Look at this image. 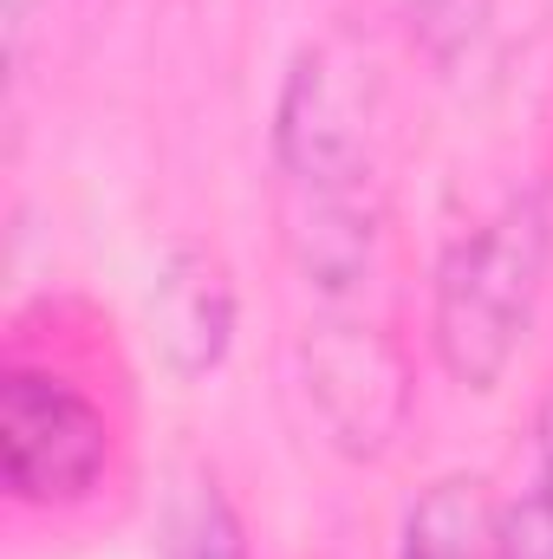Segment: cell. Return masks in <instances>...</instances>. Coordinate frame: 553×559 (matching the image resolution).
<instances>
[{"label": "cell", "mask_w": 553, "mask_h": 559, "mask_svg": "<svg viewBox=\"0 0 553 559\" xmlns=\"http://www.w3.org/2000/svg\"><path fill=\"white\" fill-rule=\"evenodd\" d=\"M495 547L502 559H553V384L534 411V462L515 501L495 508Z\"/></svg>", "instance_id": "cell-7"}, {"label": "cell", "mask_w": 553, "mask_h": 559, "mask_svg": "<svg viewBox=\"0 0 553 559\" xmlns=\"http://www.w3.org/2000/svg\"><path fill=\"white\" fill-rule=\"evenodd\" d=\"M33 13H39V0H7V52H13V59L26 52V26H33Z\"/></svg>", "instance_id": "cell-10"}, {"label": "cell", "mask_w": 553, "mask_h": 559, "mask_svg": "<svg viewBox=\"0 0 553 559\" xmlns=\"http://www.w3.org/2000/svg\"><path fill=\"white\" fill-rule=\"evenodd\" d=\"M111 462V423L105 411L52 378V371H26L13 365L0 384V475L7 495L26 508H72L98 488Z\"/></svg>", "instance_id": "cell-4"}, {"label": "cell", "mask_w": 553, "mask_h": 559, "mask_svg": "<svg viewBox=\"0 0 553 559\" xmlns=\"http://www.w3.org/2000/svg\"><path fill=\"white\" fill-rule=\"evenodd\" d=\"M280 241L299 280L326 299L358 293L385 235L372 79L339 46H306L274 98Z\"/></svg>", "instance_id": "cell-1"}, {"label": "cell", "mask_w": 553, "mask_h": 559, "mask_svg": "<svg viewBox=\"0 0 553 559\" xmlns=\"http://www.w3.org/2000/svg\"><path fill=\"white\" fill-rule=\"evenodd\" d=\"M553 261V195L548 182L515 189L495 215L462 228L430 286V345L436 365L462 391H495L502 371L515 365Z\"/></svg>", "instance_id": "cell-2"}, {"label": "cell", "mask_w": 553, "mask_h": 559, "mask_svg": "<svg viewBox=\"0 0 553 559\" xmlns=\"http://www.w3.org/2000/svg\"><path fill=\"white\" fill-rule=\"evenodd\" d=\"M391 7H398L404 33H411L430 59H456V52H469L475 33L489 26V7H495V0H391Z\"/></svg>", "instance_id": "cell-9"}, {"label": "cell", "mask_w": 553, "mask_h": 559, "mask_svg": "<svg viewBox=\"0 0 553 559\" xmlns=\"http://www.w3.org/2000/svg\"><path fill=\"white\" fill-rule=\"evenodd\" d=\"M169 559H248L242 521L228 508V495L215 488V475H196L169 514Z\"/></svg>", "instance_id": "cell-8"}, {"label": "cell", "mask_w": 553, "mask_h": 559, "mask_svg": "<svg viewBox=\"0 0 553 559\" xmlns=\"http://www.w3.org/2000/svg\"><path fill=\"white\" fill-rule=\"evenodd\" d=\"M299 391L326 442L352 462H378L385 449H398L416 397L404 345L358 312H326L299 332Z\"/></svg>", "instance_id": "cell-3"}, {"label": "cell", "mask_w": 553, "mask_h": 559, "mask_svg": "<svg viewBox=\"0 0 553 559\" xmlns=\"http://www.w3.org/2000/svg\"><path fill=\"white\" fill-rule=\"evenodd\" d=\"M398 559H502L495 547V501L475 475L430 481L404 514Z\"/></svg>", "instance_id": "cell-6"}, {"label": "cell", "mask_w": 553, "mask_h": 559, "mask_svg": "<svg viewBox=\"0 0 553 559\" xmlns=\"http://www.w3.org/2000/svg\"><path fill=\"white\" fill-rule=\"evenodd\" d=\"M143 319H150V345H156L163 371L209 378L235 338V280L222 267V254L202 241H176L156 261Z\"/></svg>", "instance_id": "cell-5"}]
</instances>
